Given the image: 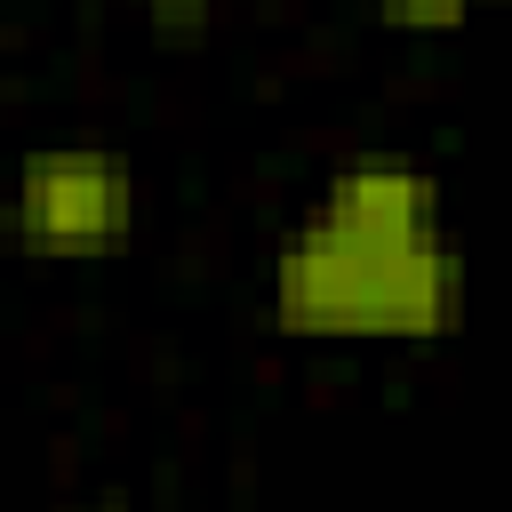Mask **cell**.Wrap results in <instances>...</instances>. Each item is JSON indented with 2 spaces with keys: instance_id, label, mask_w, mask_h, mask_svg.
<instances>
[{
  "instance_id": "6da1fadb",
  "label": "cell",
  "mask_w": 512,
  "mask_h": 512,
  "mask_svg": "<svg viewBox=\"0 0 512 512\" xmlns=\"http://www.w3.org/2000/svg\"><path fill=\"white\" fill-rule=\"evenodd\" d=\"M272 304L296 336H440L456 320V248L448 232L352 240L312 216L280 248Z\"/></svg>"
},
{
  "instance_id": "7a4b0ae2",
  "label": "cell",
  "mask_w": 512,
  "mask_h": 512,
  "mask_svg": "<svg viewBox=\"0 0 512 512\" xmlns=\"http://www.w3.org/2000/svg\"><path fill=\"white\" fill-rule=\"evenodd\" d=\"M136 216V192H128V168L112 152H88V144H64V152H32L16 168V232L48 256H88V248H112Z\"/></svg>"
},
{
  "instance_id": "3957f363",
  "label": "cell",
  "mask_w": 512,
  "mask_h": 512,
  "mask_svg": "<svg viewBox=\"0 0 512 512\" xmlns=\"http://www.w3.org/2000/svg\"><path fill=\"white\" fill-rule=\"evenodd\" d=\"M320 224H336L352 240H424V232H440V200H432V176L408 160H352L328 176Z\"/></svg>"
},
{
  "instance_id": "277c9868",
  "label": "cell",
  "mask_w": 512,
  "mask_h": 512,
  "mask_svg": "<svg viewBox=\"0 0 512 512\" xmlns=\"http://www.w3.org/2000/svg\"><path fill=\"white\" fill-rule=\"evenodd\" d=\"M392 8V24H408V32H448V24H464L480 0H384Z\"/></svg>"
},
{
  "instance_id": "5b68a950",
  "label": "cell",
  "mask_w": 512,
  "mask_h": 512,
  "mask_svg": "<svg viewBox=\"0 0 512 512\" xmlns=\"http://www.w3.org/2000/svg\"><path fill=\"white\" fill-rule=\"evenodd\" d=\"M144 8H152V16H168V24H192L208 0H144Z\"/></svg>"
}]
</instances>
